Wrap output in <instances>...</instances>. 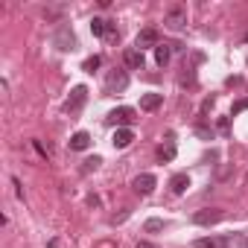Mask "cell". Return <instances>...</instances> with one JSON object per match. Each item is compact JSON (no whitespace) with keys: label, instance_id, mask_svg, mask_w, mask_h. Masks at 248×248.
<instances>
[{"label":"cell","instance_id":"1","mask_svg":"<svg viewBox=\"0 0 248 248\" xmlns=\"http://www.w3.org/2000/svg\"><path fill=\"white\" fill-rule=\"evenodd\" d=\"M135 120H138V111L129 108V105H120V108H114L108 114V123H114V126H120V129H129Z\"/></svg>","mask_w":248,"mask_h":248},{"label":"cell","instance_id":"2","mask_svg":"<svg viewBox=\"0 0 248 248\" xmlns=\"http://www.w3.org/2000/svg\"><path fill=\"white\" fill-rule=\"evenodd\" d=\"M126 88H129V73L126 70L108 73V79H105V91L108 93H120V91H126Z\"/></svg>","mask_w":248,"mask_h":248},{"label":"cell","instance_id":"3","mask_svg":"<svg viewBox=\"0 0 248 248\" xmlns=\"http://www.w3.org/2000/svg\"><path fill=\"white\" fill-rule=\"evenodd\" d=\"M222 216H225V213H222L219 207H204V210H196V213H193V222H196V225H216Z\"/></svg>","mask_w":248,"mask_h":248},{"label":"cell","instance_id":"4","mask_svg":"<svg viewBox=\"0 0 248 248\" xmlns=\"http://www.w3.org/2000/svg\"><path fill=\"white\" fill-rule=\"evenodd\" d=\"M164 24H167L170 30H184V24H187V9H181V6L170 9L167 18H164Z\"/></svg>","mask_w":248,"mask_h":248},{"label":"cell","instance_id":"5","mask_svg":"<svg viewBox=\"0 0 248 248\" xmlns=\"http://www.w3.org/2000/svg\"><path fill=\"white\" fill-rule=\"evenodd\" d=\"M158 44H161V41H158V30H152V27L143 30V32H138V38H135V47H138L140 53H143L146 47H158Z\"/></svg>","mask_w":248,"mask_h":248},{"label":"cell","instance_id":"6","mask_svg":"<svg viewBox=\"0 0 248 248\" xmlns=\"http://www.w3.org/2000/svg\"><path fill=\"white\" fill-rule=\"evenodd\" d=\"M85 99H88V88H85V85H76V88H73V93H70V99H67V105H64V108H67V111H70V114H76V111H79V108H82V105H85Z\"/></svg>","mask_w":248,"mask_h":248},{"label":"cell","instance_id":"7","mask_svg":"<svg viewBox=\"0 0 248 248\" xmlns=\"http://www.w3.org/2000/svg\"><path fill=\"white\" fill-rule=\"evenodd\" d=\"M155 184H158V181H155V175H152V172H140V175L132 181V187H135L140 196H149V193L155 190Z\"/></svg>","mask_w":248,"mask_h":248},{"label":"cell","instance_id":"8","mask_svg":"<svg viewBox=\"0 0 248 248\" xmlns=\"http://www.w3.org/2000/svg\"><path fill=\"white\" fill-rule=\"evenodd\" d=\"M53 41H56L59 50H73V47H76V35L70 32V27H59V32H56Z\"/></svg>","mask_w":248,"mask_h":248},{"label":"cell","instance_id":"9","mask_svg":"<svg viewBox=\"0 0 248 248\" xmlns=\"http://www.w3.org/2000/svg\"><path fill=\"white\" fill-rule=\"evenodd\" d=\"M193 248H231V236H202L193 242Z\"/></svg>","mask_w":248,"mask_h":248},{"label":"cell","instance_id":"10","mask_svg":"<svg viewBox=\"0 0 248 248\" xmlns=\"http://www.w3.org/2000/svg\"><path fill=\"white\" fill-rule=\"evenodd\" d=\"M132 140H135V132H132V129H117V132H114V138H111L114 149H126Z\"/></svg>","mask_w":248,"mask_h":248},{"label":"cell","instance_id":"11","mask_svg":"<svg viewBox=\"0 0 248 248\" xmlns=\"http://www.w3.org/2000/svg\"><path fill=\"white\" fill-rule=\"evenodd\" d=\"M187 187H190V175H187V172H175V175L170 178V190H172L175 196L187 193Z\"/></svg>","mask_w":248,"mask_h":248},{"label":"cell","instance_id":"12","mask_svg":"<svg viewBox=\"0 0 248 248\" xmlns=\"http://www.w3.org/2000/svg\"><path fill=\"white\" fill-rule=\"evenodd\" d=\"M158 158H161L164 164H170V161L175 158V135H172V132L167 135V143H164V146L158 149Z\"/></svg>","mask_w":248,"mask_h":248},{"label":"cell","instance_id":"13","mask_svg":"<svg viewBox=\"0 0 248 248\" xmlns=\"http://www.w3.org/2000/svg\"><path fill=\"white\" fill-rule=\"evenodd\" d=\"M123 62H126V67H132V70H140V67L146 64V59H143V53H140V50H126Z\"/></svg>","mask_w":248,"mask_h":248},{"label":"cell","instance_id":"14","mask_svg":"<svg viewBox=\"0 0 248 248\" xmlns=\"http://www.w3.org/2000/svg\"><path fill=\"white\" fill-rule=\"evenodd\" d=\"M161 102H164L161 93H143L140 96V108L143 111H155V108H161Z\"/></svg>","mask_w":248,"mask_h":248},{"label":"cell","instance_id":"15","mask_svg":"<svg viewBox=\"0 0 248 248\" xmlns=\"http://www.w3.org/2000/svg\"><path fill=\"white\" fill-rule=\"evenodd\" d=\"M91 146V135L88 132H76L73 138H70V149L73 152H82V149H88Z\"/></svg>","mask_w":248,"mask_h":248},{"label":"cell","instance_id":"16","mask_svg":"<svg viewBox=\"0 0 248 248\" xmlns=\"http://www.w3.org/2000/svg\"><path fill=\"white\" fill-rule=\"evenodd\" d=\"M170 56H172V47H170V44H158V47H155V62H158L161 67L170 64Z\"/></svg>","mask_w":248,"mask_h":248},{"label":"cell","instance_id":"17","mask_svg":"<svg viewBox=\"0 0 248 248\" xmlns=\"http://www.w3.org/2000/svg\"><path fill=\"white\" fill-rule=\"evenodd\" d=\"M91 32L93 35H108V21L105 18H93L91 21Z\"/></svg>","mask_w":248,"mask_h":248},{"label":"cell","instance_id":"18","mask_svg":"<svg viewBox=\"0 0 248 248\" xmlns=\"http://www.w3.org/2000/svg\"><path fill=\"white\" fill-rule=\"evenodd\" d=\"M167 228V222L164 219H146V225H143V231L146 233H158V231H164Z\"/></svg>","mask_w":248,"mask_h":248},{"label":"cell","instance_id":"19","mask_svg":"<svg viewBox=\"0 0 248 248\" xmlns=\"http://www.w3.org/2000/svg\"><path fill=\"white\" fill-rule=\"evenodd\" d=\"M99 64H102V59H99V56H91V59H85V64H82V67H85L88 73H93Z\"/></svg>","mask_w":248,"mask_h":248},{"label":"cell","instance_id":"20","mask_svg":"<svg viewBox=\"0 0 248 248\" xmlns=\"http://www.w3.org/2000/svg\"><path fill=\"white\" fill-rule=\"evenodd\" d=\"M99 164H102V158H99V155H93V158H88V161H85V167H82V170H85V172H91V170H96Z\"/></svg>","mask_w":248,"mask_h":248},{"label":"cell","instance_id":"21","mask_svg":"<svg viewBox=\"0 0 248 248\" xmlns=\"http://www.w3.org/2000/svg\"><path fill=\"white\" fill-rule=\"evenodd\" d=\"M239 111H248V99H239V102H233V108H231V117H236Z\"/></svg>","mask_w":248,"mask_h":248},{"label":"cell","instance_id":"22","mask_svg":"<svg viewBox=\"0 0 248 248\" xmlns=\"http://www.w3.org/2000/svg\"><path fill=\"white\" fill-rule=\"evenodd\" d=\"M138 248H155L152 242H138Z\"/></svg>","mask_w":248,"mask_h":248},{"label":"cell","instance_id":"23","mask_svg":"<svg viewBox=\"0 0 248 248\" xmlns=\"http://www.w3.org/2000/svg\"><path fill=\"white\" fill-rule=\"evenodd\" d=\"M245 41H248V35H245Z\"/></svg>","mask_w":248,"mask_h":248},{"label":"cell","instance_id":"24","mask_svg":"<svg viewBox=\"0 0 248 248\" xmlns=\"http://www.w3.org/2000/svg\"><path fill=\"white\" fill-rule=\"evenodd\" d=\"M245 248H248V242H245Z\"/></svg>","mask_w":248,"mask_h":248}]
</instances>
